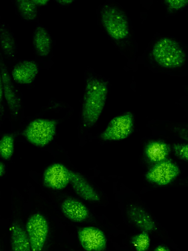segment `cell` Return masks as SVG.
Wrapping results in <instances>:
<instances>
[{"mask_svg":"<svg viewBox=\"0 0 188 251\" xmlns=\"http://www.w3.org/2000/svg\"><path fill=\"white\" fill-rule=\"evenodd\" d=\"M71 171L60 163L49 166L45 171L43 181L45 186L54 190L65 188L70 182Z\"/></svg>","mask_w":188,"mask_h":251,"instance_id":"cell-8","label":"cell"},{"mask_svg":"<svg viewBox=\"0 0 188 251\" xmlns=\"http://www.w3.org/2000/svg\"><path fill=\"white\" fill-rule=\"evenodd\" d=\"M1 47L5 53L11 55L15 48V42L11 34L6 29H3L0 34Z\"/></svg>","mask_w":188,"mask_h":251,"instance_id":"cell-21","label":"cell"},{"mask_svg":"<svg viewBox=\"0 0 188 251\" xmlns=\"http://www.w3.org/2000/svg\"><path fill=\"white\" fill-rule=\"evenodd\" d=\"M33 44L38 54L46 56L50 52L51 39L47 30L43 27H38L33 35Z\"/></svg>","mask_w":188,"mask_h":251,"instance_id":"cell-16","label":"cell"},{"mask_svg":"<svg viewBox=\"0 0 188 251\" xmlns=\"http://www.w3.org/2000/svg\"><path fill=\"white\" fill-rule=\"evenodd\" d=\"M170 7L173 9H178L187 4V0H167Z\"/></svg>","mask_w":188,"mask_h":251,"instance_id":"cell-23","label":"cell"},{"mask_svg":"<svg viewBox=\"0 0 188 251\" xmlns=\"http://www.w3.org/2000/svg\"><path fill=\"white\" fill-rule=\"evenodd\" d=\"M57 1L62 4H68L69 3L72 2L71 0H59Z\"/></svg>","mask_w":188,"mask_h":251,"instance_id":"cell-28","label":"cell"},{"mask_svg":"<svg viewBox=\"0 0 188 251\" xmlns=\"http://www.w3.org/2000/svg\"><path fill=\"white\" fill-rule=\"evenodd\" d=\"M107 87L101 80L93 78L88 81L82 109L83 125L89 127L98 120L104 107Z\"/></svg>","mask_w":188,"mask_h":251,"instance_id":"cell-1","label":"cell"},{"mask_svg":"<svg viewBox=\"0 0 188 251\" xmlns=\"http://www.w3.org/2000/svg\"><path fill=\"white\" fill-rule=\"evenodd\" d=\"M11 251H31L30 242L23 226L19 223H14L11 232Z\"/></svg>","mask_w":188,"mask_h":251,"instance_id":"cell-14","label":"cell"},{"mask_svg":"<svg viewBox=\"0 0 188 251\" xmlns=\"http://www.w3.org/2000/svg\"><path fill=\"white\" fill-rule=\"evenodd\" d=\"M2 79L1 77V75L0 74V102L1 100L2 99Z\"/></svg>","mask_w":188,"mask_h":251,"instance_id":"cell-27","label":"cell"},{"mask_svg":"<svg viewBox=\"0 0 188 251\" xmlns=\"http://www.w3.org/2000/svg\"><path fill=\"white\" fill-rule=\"evenodd\" d=\"M37 5H43L47 3L48 0H33Z\"/></svg>","mask_w":188,"mask_h":251,"instance_id":"cell-26","label":"cell"},{"mask_svg":"<svg viewBox=\"0 0 188 251\" xmlns=\"http://www.w3.org/2000/svg\"><path fill=\"white\" fill-rule=\"evenodd\" d=\"M63 214L68 219L76 222L85 220L89 212L86 206L80 201L73 199H67L61 204Z\"/></svg>","mask_w":188,"mask_h":251,"instance_id":"cell-10","label":"cell"},{"mask_svg":"<svg viewBox=\"0 0 188 251\" xmlns=\"http://www.w3.org/2000/svg\"><path fill=\"white\" fill-rule=\"evenodd\" d=\"M103 25L108 33L116 39L124 38L129 30L128 23L125 15L111 6L104 7L101 12Z\"/></svg>","mask_w":188,"mask_h":251,"instance_id":"cell-5","label":"cell"},{"mask_svg":"<svg viewBox=\"0 0 188 251\" xmlns=\"http://www.w3.org/2000/svg\"><path fill=\"white\" fill-rule=\"evenodd\" d=\"M131 243L136 251H146L150 246V238L147 232H142L135 235Z\"/></svg>","mask_w":188,"mask_h":251,"instance_id":"cell-20","label":"cell"},{"mask_svg":"<svg viewBox=\"0 0 188 251\" xmlns=\"http://www.w3.org/2000/svg\"><path fill=\"white\" fill-rule=\"evenodd\" d=\"M16 5L21 16L26 20H34L37 16V5L33 0H17Z\"/></svg>","mask_w":188,"mask_h":251,"instance_id":"cell-18","label":"cell"},{"mask_svg":"<svg viewBox=\"0 0 188 251\" xmlns=\"http://www.w3.org/2000/svg\"><path fill=\"white\" fill-rule=\"evenodd\" d=\"M70 182L76 193L83 199L92 201H99L97 192L80 174L71 171Z\"/></svg>","mask_w":188,"mask_h":251,"instance_id":"cell-12","label":"cell"},{"mask_svg":"<svg viewBox=\"0 0 188 251\" xmlns=\"http://www.w3.org/2000/svg\"><path fill=\"white\" fill-rule=\"evenodd\" d=\"M154 251H170V250L167 247L160 245L156 247Z\"/></svg>","mask_w":188,"mask_h":251,"instance_id":"cell-24","label":"cell"},{"mask_svg":"<svg viewBox=\"0 0 188 251\" xmlns=\"http://www.w3.org/2000/svg\"><path fill=\"white\" fill-rule=\"evenodd\" d=\"M38 71L39 67L36 62L24 61L15 66L12 71V77L19 83L29 84L34 80Z\"/></svg>","mask_w":188,"mask_h":251,"instance_id":"cell-11","label":"cell"},{"mask_svg":"<svg viewBox=\"0 0 188 251\" xmlns=\"http://www.w3.org/2000/svg\"><path fill=\"white\" fill-rule=\"evenodd\" d=\"M171 151L170 146L163 142L153 141L148 144L145 149L147 159L154 163L165 160Z\"/></svg>","mask_w":188,"mask_h":251,"instance_id":"cell-15","label":"cell"},{"mask_svg":"<svg viewBox=\"0 0 188 251\" xmlns=\"http://www.w3.org/2000/svg\"><path fill=\"white\" fill-rule=\"evenodd\" d=\"M14 138L11 134L4 135L0 140V156L3 159H10L14 151Z\"/></svg>","mask_w":188,"mask_h":251,"instance_id":"cell-19","label":"cell"},{"mask_svg":"<svg viewBox=\"0 0 188 251\" xmlns=\"http://www.w3.org/2000/svg\"><path fill=\"white\" fill-rule=\"evenodd\" d=\"M78 240L86 251H102L106 247V238L99 229L93 226L81 228L77 233Z\"/></svg>","mask_w":188,"mask_h":251,"instance_id":"cell-9","label":"cell"},{"mask_svg":"<svg viewBox=\"0 0 188 251\" xmlns=\"http://www.w3.org/2000/svg\"><path fill=\"white\" fill-rule=\"evenodd\" d=\"M2 82L4 94L10 109L13 112H17L20 107V102L18 98L10 77L5 68L1 70Z\"/></svg>","mask_w":188,"mask_h":251,"instance_id":"cell-17","label":"cell"},{"mask_svg":"<svg viewBox=\"0 0 188 251\" xmlns=\"http://www.w3.org/2000/svg\"><path fill=\"white\" fill-rule=\"evenodd\" d=\"M56 127V123L53 120L36 119L28 125L24 131V135L31 143L44 147L53 139Z\"/></svg>","mask_w":188,"mask_h":251,"instance_id":"cell-3","label":"cell"},{"mask_svg":"<svg viewBox=\"0 0 188 251\" xmlns=\"http://www.w3.org/2000/svg\"><path fill=\"white\" fill-rule=\"evenodd\" d=\"M173 149L175 155L179 159L188 161V146L185 144H176L173 145Z\"/></svg>","mask_w":188,"mask_h":251,"instance_id":"cell-22","label":"cell"},{"mask_svg":"<svg viewBox=\"0 0 188 251\" xmlns=\"http://www.w3.org/2000/svg\"><path fill=\"white\" fill-rule=\"evenodd\" d=\"M5 171V169L4 165L0 162V177L4 174Z\"/></svg>","mask_w":188,"mask_h":251,"instance_id":"cell-25","label":"cell"},{"mask_svg":"<svg viewBox=\"0 0 188 251\" xmlns=\"http://www.w3.org/2000/svg\"><path fill=\"white\" fill-rule=\"evenodd\" d=\"M127 213L132 222L143 231L148 232L156 229V225L154 221L143 208L133 206L129 208Z\"/></svg>","mask_w":188,"mask_h":251,"instance_id":"cell-13","label":"cell"},{"mask_svg":"<svg viewBox=\"0 0 188 251\" xmlns=\"http://www.w3.org/2000/svg\"><path fill=\"white\" fill-rule=\"evenodd\" d=\"M153 56L161 65L167 68L179 66L183 63L185 54L179 45L168 38H163L155 45Z\"/></svg>","mask_w":188,"mask_h":251,"instance_id":"cell-2","label":"cell"},{"mask_svg":"<svg viewBox=\"0 0 188 251\" xmlns=\"http://www.w3.org/2000/svg\"><path fill=\"white\" fill-rule=\"evenodd\" d=\"M133 127V115L129 112L126 113L112 119L101 137L105 141L122 140L131 134Z\"/></svg>","mask_w":188,"mask_h":251,"instance_id":"cell-6","label":"cell"},{"mask_svg":"<svg viewBox=\"0 0 188 251\" xmlns=\"http://www.w3.org/2000/svg\"><path fill=\"white\" fill-rule=\"evenodd\" d=\"M25 228L31 251H42L49 231V226L47 219L41 214H34L28 219Z\"/></svg>","mask_w":188,"mask_h":251,"instance_id":"cell-4","label":"cell"},{"mask_svg":"<svg viewBox=\"0 0 188 251\" xmlns=\"http://www.w3.org/2000/svg\"><path fill=\"white\" fill-rule=\"evenodd\" d=\"M179 167L173 162L164 160L157 163L146 174V179L158 185H165L175 179L180 174Z\"/></svg>","mask_w":188,"mask_h":251,"instance_id":"cell-7","label":"cell"}]
</instances>
